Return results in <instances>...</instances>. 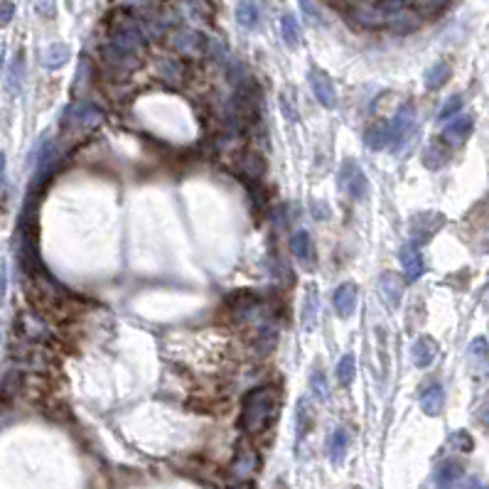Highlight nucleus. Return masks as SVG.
Returning <instances> with one entry per match:
<instances>
[{"instance_id":"1","label":"nucleus","mask_w":489,"mask_h":489,"mask_svg":"<svg viewBox=\"0 0 489 489\" xmlns=\"http://www.w3.org/2000/svg\"><path fill=\"white\" fill-rule=\"evenodd\" d=\"M280 411V396L278 389L273 386H261V389H253L251 394L243 399L241 406V428L251 435L268 430L273 421H276Z\"/></svg>"},{"instance_id":"2","label":"nucleus","mask_w":489,"mask_h":489,"mask_svg":"<svg viewBox=\"0 0 489 489\" xmlns=\"http://www.w3.org/2000/svg\"><path fill=\"white\" fill-rule=\"evenodd\" d=\"M64 121V128L67 131H86V128H94L104 121V114L96 109L94 104L89 101H74L62 116Z\"/></svg>"},{"instance_id":"3","label":"nucleus","mask_w":489,"mask_h":489,"mask_svg":"<svg viewBox=\"0 0 489 489\" xmlns=\"http://www.w3.org/2000/svg\"><path fill=\"white\" fill-rule=\"evenodd\" d=\"M413 128H416V109L411 104H404L396 111L394 119H391V140H389L391 150L394 152L404 150V145L409 143Z\"/></svg>"},{"instance_id":"4","label":"nucleus","mask_w":489,"mask_h":489,"mask_svg":"<svg viewBox=\"0 0 489 489\" xmlns=\"http://www.w3.org/2000/svg\"><path fill=\"white\" fill-rule=\"evenodd\" d=\"M111 44H114L116 49H121V52H128V54H138L143 49V44H145V40H143V32L140 28L133 23V20H121L119 25H116L114 30V37H111Z\"/></svg>"},{"instance_id":"5","label":"nucleus","mask_w":489,"mask_h":489,"mask_svg":"<svg viewBox=\"0 0 489 489\" xmlns=\"http://www.w3.org/2000/svg\"><path fill=\"white\" fill-rule=\"evenodd\" d=\"M339 180H342V190L347 192L351 200H361L369 190V182H366V175L361 172V167L356 162L347 160L342 165V172H339Z\"/></svg>"},{"instance_id":"6","label":"nucleus","mask_w":489,"mask_h":489,"mask_svg":"<svg viewBox=\"0 0 489 489\" xmlns=\"http://www.w3.org/2000/svg\"><path fill=\"white\" fill-rule=\"evenodd\" d=\"M445 224V217L435 212H421L411 219V239H416V243H425L430 236H435L437 229Z\"/></svg>"},{"instance_id":"7","label":"nucleus","mask_w":489,"mask_h":489,"mask_svg":"<svg viewBox=\"0 0 489 489\" xmlns=\"http://www.w3.org/2000/svg\"><path fill=\"white\" fill-rule=\"evenodd\" d=\"M308 79H310V86H313V91H315V96H318L320 104H322L325 109H334V106H337V91H334L332 79L320 69H310Z\"/></svg>"},{"instance_id":"8","label":"nucleus","mask_w":489,"mask_h":489,"mask_svg":"<svg viewBox=\"0 0 489 489\" xmlns=\"http://www.w3.org/2000/svg\"><path fill=\"white\" fill-rule=\"evenodd\" d=\"M401 266H404V273L409 280H418L423 276V271H425V261H423V256H421L416 243H406V246L401 248Z\"/></svg>"},{"instance_id":"9","label":"nucleus","mask_w":489,"mask_h":489,"mask_svg":"<svg viewBox=\"0 0 489 489\" xmlns=\"http://www.w3.org/2000/svg\"><path fill=\"white\" fill-rule=\"evenodd\" d=\"M379 293L389 308H399L401 298H404V280L396 273H384L379 280Z\"/></svg>"},{"instance_id":"10","label":"nucleus","mask_w":489,"mask_h":489,"mask_svg":"<svg viewBox=\"0 0 489 489\" xmlns=\"http://www.w3.org/2000/svg\"><path fill=\"white\" fill-rule=\"evenodd\" d=\"M172 42H175V47L180 49V52L190 54V57H200L207 47L205 37H202L200 32H195V30H180V32H175Z\"/></svg>"},{"instance_id":"11","label":"nucleus","mask_w":489,"mask_h":489,"mask_svg":"<svg viewBox=\"0 0 489 489\" xmlns=\"http://www.w3.org/2000/svg\"><path fill=\"white\" fill-rule=\"evenodd\" d=\"M421 409H423V413L430 416V418L440 416L442 409H445V389H442L440 384L428 386V389L423 391V396H421Z\"/></svg>"},{"instance_id":"12","label":"nucleus","mask_w":489,"mask_h":489,"mask_svg":"<svg viewBox=\"0 0 489 489\" xmlns=\"http://www.w3.org/2000/svg\"><path fill=\"white\" fill-rule=\"evenodd\" d=\"M470 133H472V119L470 116H460V119H452L450 123L445 126L442 138H445L447 145H462Z\"/></svg>"},{"instance_id":"13","label":"nucleus","mask_w":489,"mask_h":489,"mask_svg":"<svg viewBox=\"0 0 489 489\" xmlns=\"http://www.w3.org/2000/svg\"><path fill=\"white\" fill-rule=\"evenodd\" d=\"M258 470V455L253 447L239 445V452L234 457V475L236 477H253V472Z\"/></svg>"},{"instance_id":"14","label":"nucleus","mask_w":489,"mask_h":489,"mask_svg":"<svg viewBox=\"0 0 489 489\" xmlns=\"http://www.w3.org/2000/svg\"><path fill=\"white\" fill-rule=\"evenodd\" d=\"M411 356H413V364L421 366V369L430 366L433 361H435V356H437L435 339H433V337H418L413 342V347H411Z\"/></svg>"},{"instance_id":"15","label":"nucleus","mask_w":489,"mask_h":489,"mask_svg":"<svg viewBox=\"0 0 489 489\" xmlns=\"http://www.w3.org/2000/svg\"><path fill=\"white\" fill-rule=\"evenodd\" d=\"M391 140V121H376L366 128L364 133V143L371 150H384Z\"/></svg>"},{"instance_id":"16","label":"nucleus","mask_w":489,"mask_h":489,"mask_svg":"<svg viewBox=\"0 0 489 489\" xmlns=\"http://www.w3.org/2000/svg\"><path fill=\"white\" fill-rule=\"evenodd\" d=\"M315 425V411H313V404L308 399H300L298 406H295V435L298 440H303Z\"/></svg>"},{"instance_id":"17","label":"nucleus","mask_w":489,"mask_h":489,"mask_svg":"<svg viewBox=\"0 0 489 489\" xmlns=\"http://www.w3.org/2000/svg\"><path fill=\"white\" fill-rule=\"evenodd\" d=\"M447 160H450V150H447V145H445V138L430 140V145H428L425 152H423V162H425V167L437 170V167H442Z\"/></svg>"},{"instance_id":"18","label":"nucleus","mask_w":489,"mask_h":489,"mask_svg":"<svg viewBox=\"0 0 489 489\" xmlns=\"http://www.w3.org/2000/svg\"><path fill=\"white\" fill-rule=\"evenodd\" d=\"M334 308L342 318H349L356 308V285L351 283H344L334 290Z\"/></svg>"},{"instance_id":"19","label":"nucleus","mask_w":489,"mask_h":489,"mask_svg":"<svg viewBox=\"0 0 489 489\" xmlns=\"http://www.w3.org/2000/svg\"><path fill=\"white\" fill-rule=\"evenodd\" d=\"M460 477H462V465L455 460H447V462H442V465H437L433 480H435L437 487H450V485H457Z\"/></svg>"},{"instance_id":"20","label":"nucleus","mask_w":489,"mask_h":489,"mask_svg":"<svg viewBox=\"0 0 489 489\" xmlns=\"http://www.w3.org/2000/svg\"><path fill=\"white\" fill-rule=\"evenodd\" d=\"M318 310H320V298H318V288L310 285L308 293H305V305H303V327L313 330L318 325Z\"/></svg>"},{"instance_id":"21","label":"nucleus","mask_w":489,"mask_h":489,"mask_svg":"<svg viewBox=\"0 0 489 489\" xmlns=\"http://www.w3.org/2000/svg\"><path fill=\"white\" fill-rule=\"evenodd\" d=\"M349 445V435L344 428H337L334 433H330V440H327V455L332 462H342L344 452H347Z\"/></svg>"},{"instance_id":"22","label":"nucleus","mask_w":489,"mask_h":489,"mask_svg":"<svg viewBox=\"0 0 489 489\" xmlns=\"http://www.w3.org/2000/svg\"><path fill=\"white\" fill-rule=\"evenodd\" d=\"M42 64L47 69H54V67H62L64 62H69V47L62 42H52L47 49L42 52Z\"/></svg>"},{"instance_id":"23","label":"nucleus","mask_w":489,"mask_h":489,"mask_svg":"<svg viewBox=\"0 0 489 489\" xmlns=\"http://www.w3.org/2000/svg\"><path fill=\"white\" fill-rule=\"evenodd\" d=\"M236 18L246 30L256 28L258 20H261V13H258L256 0H241V3H239V8H236Z\"/></svg>"},{"instance_id":"24","label":"nucleus","mask_w":489,"mask_h":489,"mask_svg":"<svg viewBox=\"0 0 489 489\" xmlns=\"http://www.w3.org/2000/svg\"><path fill=\"white\" fill-rule=\"evenodd\" d=\"M450 79V64L447 62H435L425 74V89H440L445 81Z\"/></svg>"},{"instance_id":"25","label":"nucleus","mask_w":489,"mask_h":489,"mask_svg":"<svg viewBox=\"0 0 489 489\" xmlns=\"http://www.w3.org/2000/svg\"><path fill=\"white\" fill-rule=\"evenodd\" d=\"M290 248H293V253L300 258V261H310V258H313V239H310V234L308 231L293 234V239H290Z\"/></svg>"},{"instance_id":"26","label":"nucleus","mask_w":489,"mask_h":489,"mask_svg":"<svg viewBox=\"0 0 489 489\" xmlns=\"http://www.w3.org/2000/svg\"><path fill=\"white\" fill-rule=\"evenodd\" d=\"M280 30H283L285 44H288V47H293V49L298 47V44H300V25L290 13L283 15V20H280Z\"/></svg>"},{"instance_id":"27","label":"nucleus","mask_w":489,"mask_h":489,"mask_svg":"<svg viewBox=\"0 0 489 489\" xmlns=\"http://www.w3.org/2000/svg\"><path fill=\"white\" fill-rule=\"evenodd\" d=\"M241 167L251 180H258L263 175V170H266V162H263V157L258 152H246L241 157Z\"/></svg>"},{"instance_id":"28","label":"nucleus","mask_w":489,"mask_h":489,"mask_svg":"<svg viewBox=\"0 0 489 489\" xmlns=\"http://www.w3.org/2000/svg\"><path fill=\"white\" fill-rule=\"evenodd\" d=\"M354 374H356V361H354V354H344L342 361L337 364V379L342 386H349L354 381Z\"/></svg>"},{"instance_id":"29","label":"nucleus","mask_w":489,"mask_h":489,"mask_svg":"<svg viewBox=\"0 0 489 489\" xmlns=\"http://www.w3.org/2000/svg\"><path fill=\"white\" fill-rule=\"evenodd\" d=\"M310 389H313V396H318V399L322 401V404L330 399V394H327V381H325L322 371H313V374H310Z\"/></svg>"},{"instance_id":"30","label":"nucleus","mask_w":489,"mask_h":489,"mask_svg":"<svg viewBox=\"0 0 489 489\" xmlns=\"http://www.w3.org/2000/svg\"><path fill=\"white\" fill-rule=\"evenodd\" d=\"M450 3V0H413L416 10H418L421 15H435L440 13L445 5Z\"/></svg>"},{"instance_id":"31","label":"nucleus","mask_w":489,"mask_h":489,"mask_svg":"<svg viewBox=\"0 0 489 489\" xmlns=\"http://www.w3.org/2000/svg\"><path fill=\"white\" fill-rule=\"evenodd\" d=\"M460 109H462V96L460 94L450 96V99L445 101V106L440 109V114H437V121H447L450 116H455Z\"/></svg>"},{"instance_id":"32","label":"nucleus","mask_w":489,"mask_h":489,"mask_svg":"<svg viewBox=\"0 0 489 489\" xmlns=\"http://www.w3.org/2000/svg\"><path fill=\"white\" fill-rule=\"evenodd\" d=\"M467 354L472 356V361H485L487 356H489V347H487V342L482 337H477L475 342L470 344V349H467Z\"/></svg>"},{"instance_id":"33","label":"nucleus","mask_w":489,"mask_h":489,"mask_svg":"<svg viewBox=\"0 0 489 489\" xmlns=\"http://www.w3.org/2000/svg\"><path fill=\"white\" fill-rule=\"evenodd\" d=\"M300 3V10L305 13V18L310 20V23H322V18H320V10H318V5L313 3V0H298Z\"/></svg>"},{"instance_id":"34","label":"nucleus","mask_w":489,"mask_h":489,"mask_svg":"<svg viewBox=\"0 0 489 489\" xmlns=\"http://www.w3.org/2000/svg\"><path fill=\"white\" fill-rule=\"evenodd\" d=\"M450 442L457 447V450H462V452H470V450H472V437L467 435V433H462V430L452 433V435H450Z\"/></svg>"},{"instance_id":"35","label":"nucleus","mask_w":489,"mask_h":489,"mask_svg":"<svg viewBox=\"0 0 489 489\" xmlns=\"http://www.w3.org/2000/svg\"><path fill=\"white\" fill-rule=\"evenodd\" d=\"M89 76H91V67H89V62L86 59H81V64H79V74H76V91H84L86 86H89Z\"/></svg>"},{"instance_id":"36","label":"nucleus","mask_w":489,"mask_h":489,"mask_svg":"<svg viewBox=\"0 0 489 489\" xmlns=\"http://www.w3.org/2000/svg\"><path fill=\"white\" fill-rule=\"evenodd\" d=\"M35 8H37V13L44 15V18H52V15L57 13V3H54V0H37Z\"/></svg>"},{"instance_id":"37","label":"nucleus","mask_w":489,"mask_h":489,"mask_svg":"<svg viewBox=\"0 0 489 489\" xmlns=\"http://www.w3.org/2000/svg\"><path fill=\"white\" fill-rule=\"evenodd\" d=\"M10 18H13V3H10V0H3V25H8Z\"/></svg>"},{"instance_id":"38","label":"nucleus","mask_w":489,"mask_h":489,"mask_svg":"<svg viewBox=\"0 0 489 489\" xmlns=\"http://www.w3.org/2000/svg\"><path fill=\"white\" fill-rule=\"evenodd\" d=\"M123 3H128V5H138V3H145V0H123Z\"/></svg>"},{"instance_id":"39","label":"nucleus","mask_w":489,"mask_h":489,"mask_svg":"<svg viewBox=\"0 0 489 489\" xmlns=\"http://www.w3.org/2000/svg\"><path fill=\"white\" fill-rule=\"evenodd\" d=\"M485 425H487V428H489V409H487V411H485Z\"/></svg>"}]
</instances>
